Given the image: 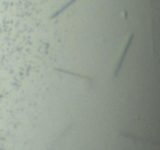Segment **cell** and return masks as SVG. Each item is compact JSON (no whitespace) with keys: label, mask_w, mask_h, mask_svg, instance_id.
Here are the masks:
<instances>
[{"label":"cell","mask_w":160,"mask_h":150,"mask_svg":"<svg viewBox=\"0 0 160 150\" xmlns=\"http://www.w3.org/2000/svg\"><path fill=\"white\" fill-rule=\"evenodd\" d=\"M133 36H135V34L131 32L129 36L127 38V41H125V45H124V49H122V53H121V56H119L118 62H117V65H115V69H114V77H117V75H118L119 70H121V66H122V63H124V60H125V56H127V53H128V49H129V46H131V42H132Z\"/></svg>","instance_id":"1"},{"label":"cell","mask_w":160,"mask_h":150,"mask_svg":"<svg viewBox=\"0 0 160 150\" xmlns=\"http://www.w3.org/2000/svg\"><path fill=\"white\" fill-rule=\"evenodd\" d=\"M75 2H76V0H70V2H69V3H68V4H65V6H63V7H61V8H59V10H58V11H56V13H55V14H52V16H51V18H55V17H58V16H59V14H61V13H63V11H65V10H66V8H68V7H69V6H70V4H73V3H75Z\"/></svg>","instance_id":"2"}]
</instances>
